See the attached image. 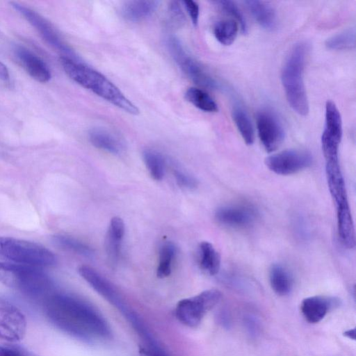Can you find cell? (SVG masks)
Masks as SVG:
<instances>
[{
    "label": "cell",
    "instance_id": "1",
    "mask_svg": "<svg viewBox=\"0 0 356 356\" xmlns=\"http://www.w3.org/2000/svg\"><path fill=\"white\" fill-rule=\"evenodd\" d=\"M46 312L57 327L76 337L108 338L111 334L104 318L91 305L78 298L53 295L47 299Z\"/></svg>",
    "mask_w": 356,
    "mask_h": 356
},
{
    "label": "cell",
    "instance_id": "2",
    "mask_svg": "<svg viewBox=\"0 0 356 356\" xmlns=\"http://www.w3.org/2000/svg\"><path fill=\"white\" fill-rule=\"evenodd\" d=\"M60 63L67 75L83 88L124 112L134 115H138V108L100 72L77 60L66 56H61Z\"/></svg>",
    "mask_w": 356,
    "mask_h": 356
},
{
    "label": "cell",
    "instance_id": "3",
    "mask_svg": "<svg viewBox=\"0 0 356 356\" xmlns=\"http://www.w3.org/2000/svg\"><path fill=\"white\" fill-rule=\"evenodd\" d=\"M308 50V45L305 42H300L294 45L281 72V81L287 102L292 110L302 116H306L309 110L304 82Z\"/></svg>",
    "mask_w": 356,
    "mask_h": 356
},
{
    "label": "cell",
    "instance_id": "4",
    "mask_svg": "<svg viewBox=\"0 0 356 356\" xmlns=\"http://www.w3.org/2000/svg\"><path fill=\"white\" fill-rule=\"evenodd\" d=\"M325 160L328 188L336 207L338 235L341 241H350L355 238V227L339 157Z\"/></svg>",
    "mask_w": 356,
    "mask_h": 356
},
{
    "label": "cell",
    "instance_id": "5",
    "mask_svg": "<svg viewBox=\"0 0 356 356\" xmlns=\"http://www.w3.org/2000/svg\"><path fill=\"white\" fill-rule=\"evenodd\" d=\"M0 259L38 268L52 266L56 262L54 254L45 247L8 236H0Z\"/></svg>",
    "mask_w": 356,
    "mask_h": 356
},
{
    "label": "cell",
    "instance_id": "6",
    "mask_svg": "<svg viewBox=\"0 0 356 356\" xmlns=\"http://www.w3.org/2000/svg\"><path fill=\"white\" fill-rule=\"evenodd\" d=\"M0 281L31 296H40L51 288L49 277L40 268L0 261Z\"/></svg>",
    "mask_w": 356,
    "mask_h": 356
},
{
    "label": "cell",
    "instance_id": "7",
    "mask_svg": "<svg viewBox=\"0 0 356 356\" xmlns=\"http://www.w3.org/2000/svg\"><path fill=\"white\" fill-rule=\"evenodd\" d=\"M222 294L217 289H208L193 297L180 300L175 308L177 318L184 325L197 326L205 314L220 300Z\"/></svg>",
    "mask_w": 356,
    "mask_h": 356
},
{
    "label": "cell",
    "instance_id": "8",
    "mask_svg": "<svg viewBox=\"0 0 356 356\" xmlns=\"http://www.w3.org/2000/svg\"><path fill=\"white\" fill-rule=\"evenodd\" d=\"M166 45L174 60L194 83L211 90L219 88L218 81L186 51L178 38L172 35L168 37Z\"/></svg>",
    "mask_w": 356,
    "mask_h": 356
},
{
    "label": "cell",
    "instance_id": "9",
    "mask_svg": "<svg viewBox=\"0 0 356 356\" xmlns=\"http://www.w3.org/2000/svg\"><path fill=\"white\" fill-rule=\"evenodd\" d=\"M11 6L23 16L33 26L42 38L51 47L65 54L66 56L77 60L72 49L60 38L53 26L42 16L17 2H11Z\"/></svg>",
    "mask_w": 356,
    "mask_h": 356
},
{
    "label": "cell",
    "instance_id": "10",
    "mask_svg": "<svg viewBox=\"0 0 356 356\" xmlns=\"http://www.w3.org/2000/svg\"><path fill=\"white\" fill-rule=\"evenodd\" d=\"M312 154L302 149H286L273 154L265 159L268 168L277 175H289L309 167Z\"/></svg>",
    "mask_w": 356,
    "mask_h": 356
},
{
    "label": "cell",
    "instance_id": "11",
    "mask_svg": "<svg viewBox=\"0 0 356 356\" xmlns=\"http://www.w3.org/2000/svg\"><path fill=\"white\" fill-rule=\"evenodd\" d=\"M342 134L340 112L332 101L327 100L325 104V125L321 136V146L325 159L339 156Z\"/></svg>",
    "mask_w": 356,
    "mask_h": 356
},
{
    "label": "cell",
    "instance_id": "12",
    "mask_svg": "<svg viewBox=\"0 0 356 356\" xmlns=\"http://www.w3.org/2000/svg\"><path fill=\"white\" fill-rule=\"evenodd\" d=\"M257 129L259 138L268 152L276 150L284 138L283 126L271 111L263 110L257 115Z\"/></svg>",
    "mask_w": 356,
    "mask_h": 356
},
{
    "label": "cell",
    "instance_id": "13",
    "mask_svg": "<svg viewBox=\"0 0 356 356\" xmlns=\"http://www.w3.org/2000/svg\"><path fill=\"white\" fill-rule=\"evenodd\" d=\"M78 271L95 291L120 310L124 316L131 312L113 285L95 269L83 265L79 266Z\"/></svg>",
    "mask_w": 356,
    "mask_h": 356
},
{
    "label": "cell",
    "instance_id": "14",
    "mask_svg": "<svg viewBox=\"0 0 356 356\" xmlns=\"http://www.w3.org/2000/svg\"><path fill=\"white\" fill-rule=\"evenodd\" d=\"M26 327L25 316L16 307L0 302V339L9 341L23 338Z\"/></svg>",
    "mask_w": 356,
    "mask_h": 356
},
{
    "label": "cell",
    "instance_id": "15",
    "mask_svg": "<svg viewBox=\"0 0 356 356\" xmlns=\"http://www.w3.org/2000/svg\"><path fill=\"white\" fill-rule=\"evenodd\" d=\"M257 212L252 207L244 204L227 205L218 208L216 220L222 225L244 228L252 225L257 219Z\"/></svg>",
    "mask_w": 356,
    "mask_h": 356
},
{
    "label": "cell",
    "instance_id": "16",
    "mask_svg": "<svg viewBox=\"0 0 356 356\" xmlns=\"http://www.w3.org/2000/svg\"><path fill=\"white\" fill-rule=\"evenodd\" d=\"M339 304V300L332 297L315 296L305 298L300 305L302 316L310 323L320 322L329 310Z\"/></svg>",
    "mask_w": 356,
    "mask_h": 356
},
{
    "label": "cell",
    "instance_id": "17",
    "mask_svg": "<svg viewBox=\"0 0 356 356\" xmlns=\"http://www.w3.org/2000/svg\"><path fill=\"white\" fill-rule=\"evenodd\" d=\"M14 51L21 65L32 78L41 83L50 80V70L39 57L23 47H17Z\"/></svg>",
    "mask_w": 356,
    "mask_h": 356
},
{
    "label": "cell",
    "instance_id": "18",
    "mask_svg": "<svg viewBox=\"0 0 356 356\" xmlns=\"http://www.w3.org/2000/svg\"><path fill=\"white\" fill-rule=\"evenodd\" d=\"M244 3L253 18L263 29L269 31H274L277 29V15L270 4L257 0L245 1Z\"/></svg>",
    "mask_w": 356,
    "mask_h": 356
},
{
    "label": "cell",
    "instance_id": "19",
    "mask_svg": "<svg viewBox=\"0 0 356 356\" xmlns=\"http://www.w3.org/2000/svg\"><path fill=\"white\" fill-rule=\"evenodd\" d=\"M124 232L123 220L117 216L112 218L106 236L105 248L108 257L113 263L119 259Z\"/></svg>",
    "mask_w": 356,
    "mask_h": 356
},
{
    "label": "cell",
    "instance_id": "20",
    "mask_svg": "<svg viewBox=\"0 0 356 356\" xmlns=\"http://www.w3.org/2000/svg\"><path fill=\"white\" fill-rule=\"evenodd\" d=\"M159 3L158 1H129L122 6L121 14L126 20L129 22L143 21L154 13Z\"/></svg>",
    "mask_w": 356,
    "mask_h": 356
},
{
    "label": "cell",
    "instance_id": "21",
    "mask_svg": "<svg viewBox=\"0 0 356 356\" xmlns=\"http://www.w3.org/2000/svg\"><path fill=\"white\" fill-rule=\"evenodd\" d=\"M90 142L95 147L113 154H120L123 151V144L112 133L102 128H93L88 132Z\"/></svg>",
    "mask_w": 356,
    "mask_h": 356
},
{
    "label": "cell",
    "instance_id": "22",
    "mask_svg": "<svg viewBox=\"0 0 356 356\" xmlns=\"http://www.w3.org/2000/svg\"><path fill=\"white\" fill-rule=\"evenodd\" d=\"M269 280L272 289L279 296L289 294L293 284L291 274L284 266L273 264L269 272Z\"/></svg>",
    "mask_w": 356,
    "mask_h": 356
},
{
    "label": "cell",
    "instance_id": "23",
    "mask_svg": "<svg viewBox=\"0 0 356 356\" xmlns=\"http://www.w3.org/2000/svg\"><path fill=\"white\" fill-rule=\"evenodd\" d=\"M200 266L210 275H216L220 268V255L213 245L208 241L200 244Z\"/></svg>",
    "mask_w": 356,
    "mask_h": 356
},
{
    "label": "cell",
    "instance_id": "24",
    "mask_svg": "<svg viewBox=\"0 0 356 356\" xmlns=\"http://www.w3.org/2000/svg\"><path fill=\"white\" fill-rule=\"evenodd\" d=\"M51 240L56 246L63 250L88 258L95 256V251L90 245L73 237L58 234L53 236Z\"/></svg>",
    "mask_w": 356,
    "mask_h": 356
},
{
    "label": "cell",
    "instance_id": "25",
    "mask_svg": "<svg viewBox=\"0 0 356 356\" xmlns=\"http://www.w3.org/2000/svg\"><path fill=\"white\" fill-rule=\"evenodd\" d=\"M184 97L188 102L202 111L216 113L218 111L216 102L204 90L191 87L186 90Z\"/></svg>",
    "mask_w": 356,
    "mask_h": 356
},
{
    "label": "cell",
    "instance_id": "26",
    "mask_svg": "<svg viewBox=\"0 0 356 356\" xmlns=\"http://www.w3.org/2000/svg\"><path fill=\"white\" fill-rule=\"evenodd\" d=\"M233 120L244 142L250 145L254 140V131L252 122L245 111L235 106L232 111Z\"/></svg>",
    "mask_w": 356,
    "mask_h": 356
},
{
    "label": "cell",
    "instance_id": "27",
    "mask_svg": "<svg viewBox=\"0 0 356 356\" xmlns=\"http://www.w3.org/2000/svg\"><path fill=\"white\" fill-rule=\"evenodd\" d=\"M238 24L234 19H222L218 22L213 27L216 39L225 46L232 44L238 34Z\"/></svg>",
    "mask_w": 356,
    "mask_h": 356
},
{
    "label": "cell",
    "instance_id": "28",
    "mask_svg": "<svg viewBox=\"0 0 356 356\" xmlns=\"http://www.w3.org/2000/svg\"><path fill=\"white\" fill-rule=\"evenodd\" d=\"M176 254V247L170 241L163 243L159 250V262L156 275L159 278L168 277L172 271V262Z\"/></svg>",
    "mask_w": 356,
    "mask_h": 356
},
{
    "label": "cell",
    "instance_id": "29",
    "mask_svg": "<svg viewBox=\"0 0 356 356\" xmlns=\"http://www.w3.org/2000/svg\"><path fill=\"white\" fill-rule=\"evenodd\" d=\"M355 30L350 28L327 38L325 45L331 50L352 49L355 47Z\"/></svg>",
    "mask_w": 356,
    "mask_h": 356
},
{
    "label": "cell",
    "instance_id": "30",
    "mask_svg": "<svg viewBox=\"0 0 356 356\" xmlns=\"http://www.w3.org/2000/svg\"><path fill=\"white\" fill-rule=\"evenodd\" d=\"M143 160L152 177L161 180L165 174V161L162 155L154 150L147 149L143 152Z\"/></svg>",
    "mask_w": 356,
    "mask_h": 356
},
{
    "label": "cell",
    "instance_id": "31",
    "mask_svg": "<svg viewBox=\"0 0 356 356\" xmlns=\"http://www.w3.org/2000/svg\"><path fill=\"white\" fill-rule=\"evenodd\" d=\"M213 3L218 5L223 12L234 18V20L236 21L238 24H239L241 32L243 34L248 33V27L245 17L234 1L229 0H221L216 1Z\"/></svg>",
    "mask_w": 356,
    "mask_h": 356
},
{
    "label": "cell",
    "instance_id": "32",
    "mask_svg": "<svg viewBox=\"0 0 356 356\" xmlns=\"http://www.w3.org/2000/svg\"><path fill=\"white\" fill-rule=\"evenodd\" d=\"M174 176L177 184L182 188L193 189L197 186V179L183 170L179 169L174 170Z\"/></svg>",
    "mask_w": 356,
    "mask_h": 356
},
{
    "label": "cell",
    "instance_id": "33",
    "mask_svg": "<svg viewBox=\"0 0 356 356\" xmlns=\"http://www.w3.org/2000/svg\"><path fill=\"white\" fill-rule=\"evenodd\" d=\"M170 17L174 24L181 26L185 21V15L178 1H171L168 6Z\"/></svg>",
    "mask_w": 356,
    "mask_h": 356
},
{
    "label": "cell",
    "instance_id": "34",
    "mask_svg": "<svg viewBox=\"0 0 356 356\" xmlns=\"http://www.w3.org/2000/svg\"><path fill=\"white\" fill-rule=\"evenodd\" d=\"M183 3L187 10V13L191 18V20L194 26L198 24L200 16V8L198 4L194 1L186 0Z\"/></svg>",
    "mask_w": 356,
    "mask_h": 356
},
{
    "label": "cell",
    "instance_id": "35",
    "mask_svg": "<svg viewBox=\"0 0 356 356\" xmlns=\"http://www.w3.org/2000/svg\"><path fill=\"white\" fill-rule=\"evenodd\" d=\"M246 329L251 335L255 336L259 332V324L257 320L251 316L245 318Z\"/></svg>",
    "mask_w": 356,
    "mask_h": 356
},
{
    "label": "cell",
    "instance_id": "36",
    "mask_svg": "<svg viewBox=\"0 0 356 356\" xmlns=\"http://www.w3.org/2000/svg\"><path fill=\"white\" fill-rule=\"evenodd\" d=\"M0 84L3 86L10 85V75L7 67L0 62Z\"/></svg>",
    "mask_w": 356,
    "mask_h": 356
},
{
    "label": "cell",
    "instance_id": "37",
    "mask_svg": "<svg viewBox=\"0 0 356 356\" xmlns=\"http://www.w3.org/2000/svg\"><path fill=\"white\" fill-rule=\"evenodd\" d=\"M20 350L10 347L0 346V356H20Z\"/></svg>",
    "mask_w": 356,
    "mask_h": 356
},
{
    "label": "cell",
    "instance_id": "38",
    "mask_svg": "<svg viewBox=\"0 0 356 356\" xmlns=\"http://www.w3.org/2000/svg\"><path fill=\"white\" fill-rule=\"evenodd\" d=\"M143 351L147 356H166L159 346L148 347L147 349H145Z\"/></svg>",
    "mask_w": 356,
    "mask_h": 356
},
{
    "label": "cell",
    "instance_id": "39",
    "mask_svg": "<svg viewBox=\"0 0 356 356\" xmlns=\"http://www.w3.org/2000/svg\"><path fill=\"white\" fill-rule=\"evenodd\" d=\"M344 336L354 340L355 339V329L353 328L346 331L344 332Z\"/></svg>",
    "mask_w": 356,
    "mask_h": 356
},
{
    "label": "cell",
    "instance_id": "40",
    "mask_svg": "<svg viewBox=\"0 0 356 356\" xmlns=\"http://www.w3.org/2000/svg\"><path fill=\"white\" fill-rule=\"evenodd\" d=\"M20 353H21L20 356H32V355L22 351V350H20Z\"/></svg>",
    "mask_w": 356,
    "mask_h": 356
}]
</instances>
